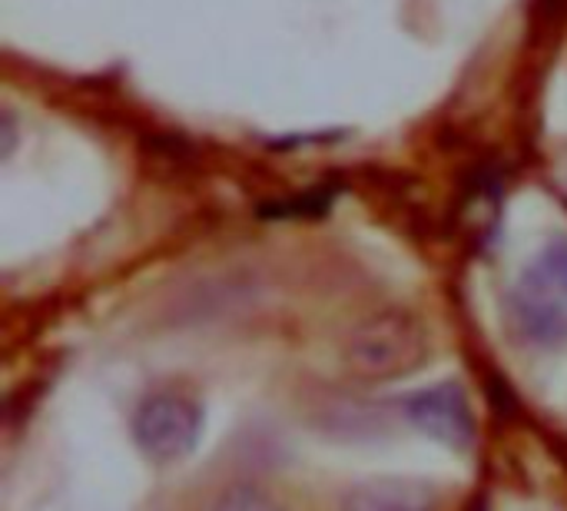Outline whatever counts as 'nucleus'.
Wrapping results in <instances>:
<instances>
[{
    "mask_svg": "<svg viewBox=\"0 0 567 511\" xmlns=\"http://www.w3.org/2000/svg\"><path fill=\"white\" fill-rule=\"evenodd\" d=\"M349 376L359 382H395L429 359L425 323L409 309H379L352 326L342 346Z\"/></svg>",
    "mask_w": 567,
    "mask_h": 511,
    "instance_id": "nucleus-1",
    "label": "nucleus"
},
{
    "mask_svg": "<svg viewBox=\"0 0 567 511\" xmlns=\"http://www.w3.org/2000/svg\"><path fill=\"white\" fill-rule=\"evenodd\" d=\"M508 316L532 346L567 343V233L551 236L522 269L508 296Z\"/></svg>",
    "mask_w": 567,
    "mask_h": 511,
    "instance_id": "nucleus-2",
    "label": "nucleus"
},
{
    "mask_svg": "<svg viewBox=\"0 0 567 511\" xmlns=\"http://www.w3.org/2000/svg\"><path fill=\"white\" fill-rule=\"evenodd\" d=\"M130 432L150 462L166 466L196 449L203 436V409L183 392H153L136 406Z\"/></svg>",
    "mask_w": 567,
    "mask_h": 511,
    "instance_id": "nucleus-3",
    "label": "nucleus"
},
{
    "mask_svg": "<svg viewBox=\"0 0 567 511\" xmlns=\"http://www.w3.org/2000/svg\"><path fill=\"white\" fill-rule=\"evenodd\" d=\"M402 412L432 442H442L458 452L475 442V416L458 382H435L405 396Z\"/></svg>",
    "mask_w": 567,
    "mask_h": 511,
    "instance_id": "nucleus-4",
    "label": "nucleus"
},
{
    "mask_svg": "<svg viewBox=\"0 0 567 511\" xmlns=\"http://www.w3.org/2000/svg\"><path fill=\"white\" fill-rule=\"evenodd\" d=\"M339 511H442V499L425 482L385 476L352 486L342 495Z\"/></svg>",
    "mask_w": 567,
    "mask_h": 511,
    "instance_id": "nucleus-5",
    "label": "nucleus"
},
{
    "mask_svg": "<svg viewBox=\"0 0 567 511\" xmlns=\"http://www.w3.org/2000/svg\"><path fill=\"white\" fill-rule=\"evenodd\" d=\"M213 511H289L269 489L256 486V482H233L226 486L216 502Z\"/></svg>",
    "mask_w": 567,
    "mask_h": 511,
    "instance_id": "nucleus-6",
    "label": "nucleus"
},
{
    "mask_svg": "<svg viewBox=\"0 0 567 511\" xmlns=\"http://www.w3.org/2000/svg\"><path fill=\"white\" fill-rule=\"evenodd\" d=\"M17 136V126H13V113H3V156H10L13 153V140Z\"/></svg>",
    "mask_w": 567,
    "mask_h": 511,
    "instance_id": "nucleus-7",
    "label": "nucleus"
}]
</instances>
